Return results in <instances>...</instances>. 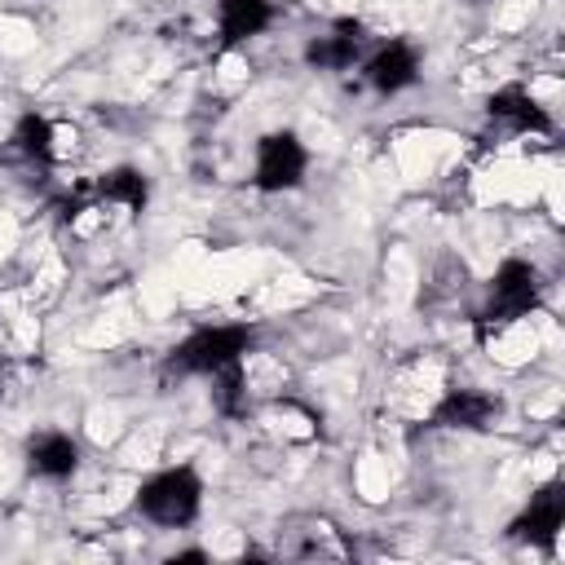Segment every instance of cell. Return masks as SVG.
I'll return each instance as SVG.
<instances>
[{
	"mask_svg": "<svg viewBox=\"0 0 565 565\" xmlns=\"http://www.w3.org/2000/svg\"><path fill=\"white\" fill-rule=\"evenodd\" d=\"M199 499H203V481L194 468H163L154 472L141 490H137V512L154 525H190L199 516Z\"/></svg>",
	"mask_w": 565,
	"mask_h": 565,
	"instance_id": "1",
	"label": "cell"
},
{
	"mask_svg": "<svg viewBox=\"0 0 565 565\" xmlns=\"http://www.w3.org/2000/svg\"><path fill=\"white\" fill-rule=\"evenodd\" d=\"M247 344H252L247 327H203L185 344H177L172 371H181V375H216L221 366L243 362Z\"/></svg>",
	"mask_w": 565,
	"mask_h": 565,
	"instance_id": "2",
	"label": "cell"
},
{
	"mask_svg": "<svg viewBox=\"0 0 565 565\" xmlns=\"http://www.w3.org/2000/svg\"><path fill=\"white\" fill-rule=\"evenodd\" d=\"M539 305V274L525 260H503L494 282H490V305H486V322H508V318H530V309Z\"/></svg>",
	"mask_w": 565,
	"mask_h": 565,
	"instance_id": "3",
	"label": "cell"
},
{
	"mask_svg": "<svg viewBox=\"0 0 565 565\" xmlns=\"http://www.w3.org/2000/svg\"><path fill=\"white\" fill-rule=\"evenodd\" d=\"M305 163H309V154L296 141V132H269L256 146V185L269 190V194L274 190H291L305 177Z\"/></svg>",
	"mask_w": 565,
	"mask_h": 565,
	"instance_id": "4",
	"label": "cell"
},
{
	"mask_svg": "<svg viewBox=\"0 0 565 565\" xmlns=\"http://www.w3.org/2000/svg\"><path fill=\"white\" fill-rule=\"evenodd\" d=\"M278 552L296 556V561H340V556H349V543L331 521L296 516V521H287V530L278 539Z\"/></svg>",
	"mask_w": 565,
	"mask_h": 565,
	"instance_id": "5",
	"label": "cell"
},
{
	"mask_svg": "<svg viewBox=\"0 0 565 565\" xmlns=\"http://www.w3.org/2000/svg\"><path fill=\"white\" fill-rule=\"evenodd\" d=\"M494 415H499V402L481 388H446L428 411V419L441 428H486Z\"/></svg>",
	"mask_w": 565,
	"mask_h": 565,
	"instance_id": "6",
	"label": "cell"
},
{
	"mask_svg": "<svg viewBox=\"0 0 565 565\" xmlns=\"http://www.w3.org/2000/svg\"><path fill=\"white\" fill-rule=\"evenodd\" d=\"M561 521H565V494H561V486H547V490H539V494L530 499V508L512 521V539L552 547V539L561 534Z\"/></svg>",
	"mask_w": 565,
	"mask_h": 565,
	"instance_id": "7",
	"label": "cell"
},
{
	"mask_svg": "<svg viewBox=\"0 0 565 565\" xmlns=\"http://www.w3.org/2000/svg\"><path fill=\"white\" fill-rule=\"evenodd\" d=\"M362 49H366L362 22H335L327 35L309 40L305 57H309L318 71H344V66H353V62L362 57Z\"/></svg>",
	"mask_w": 565,
	"mask_h": 565,
	"instance_id": "8",
	"label": "cell"
},
{
	"mask_svg": "<svg viewBox=\"0 0 565 565\" xmlns=\"http://www.w3.org/2000/svg\"><path fill=\"white\" fill-rule=\"evenodd\" d=\"M419 75V62H415V49L402 44V40H388L380 44L371 57H366V79L380 88V93H402L411 88Z\"/></svg>",
	"mask_w": 565,
	"mask_h": 565,
	"instance_id": "9",
	"label": "cell"
},
{
	"mask_svg": "<svg viewBox=\"0 0 565 565\" xmlns=\"http://www.w3.org/2000/svg\"><path fill=\"white\" fill-rule=\"evenodd\" d=\"M490 119L503 124V128H512V132H547L552 128V119L543 115V106L521 84H508V88H499L490 97Z\"/></svg>",
	"mask_w": 565,
	"mask_h": 565,
	"instance_id": "10",
	"label": "cell"
},
{
	"mask_svg": "<svg viewBox=\"0 0 565 565\" xmlns=\"http://www.w3.org/2000/svg\"><path fill=\"white\" fill-rule=\"evenodd\" d=\"M75 463H79V446H75L66 433H40V437H31V446H26V468H31L35 477H44V481L71 477Z\"/></svg>",
	"mask_w": 565,
	"mask_h": 565,
	"instance_id": "11",
	"label": "cell"
},
{
	"mask_svg": "<svg viewBox=\"0 0 565 565\" xmlns=\"http://www.w3.org/2000/svg\"><path fill=\"white\" fill-rule=\"evenodd\" d=\"M269 18H274V0H221L216 4V31L225 44L260 35L269 26Z\"/></svg>",
	"mask_w": 565,
	"mask_h": 565,
	"instance_id": "12",
	"label": "cell"
},
{
	"mask_svg": "<svg viewBox=\"0 0 565 565\" xmlns=\"http://www.w3.org/2000/svg\"><path fill=\"white\" fill-rule=\"evenodd\" d=\"M9 154L26 159V163H53V119L44 115H22L13 137H9Z\"/></svg>",
	"mask_w": 565,
	"mask_h": 565,
	"instance_id": "13",
	"label": "cell"
},
{
	"mask_svg": "<svg viewBox=\"0 0 565 565\" xmlns=\"http://www.w3.org/2000/svg\"><path fill=\"white\" fill-rule=\"evenodd\" d=\"M93 194H97L106 207L141 212V207H146V177H141L137 168H115V172H106V177L97 181Z\"/></svg>",
	"mask_w": 565,
	"mask_h": 565,
	"instance_id": "14",
	"label": "cell"
},
{
	"mask_svg": "<svg viewBox=\"0 0 565 565\" xmlns=\"http://www.w3.org/2000/svg\"><path fill=\"white\" fill-rule=\"evenodd\" d=\"M265 424H269V433H274V437H282V441H309V437H318V415H313L309 406L291 402V397L269 402Z\"/></svg>",
	"mask_w": 565,
	"mask_h": 565,
	"instance_id": "15",
	"label": "cell"
}]
</instances>
